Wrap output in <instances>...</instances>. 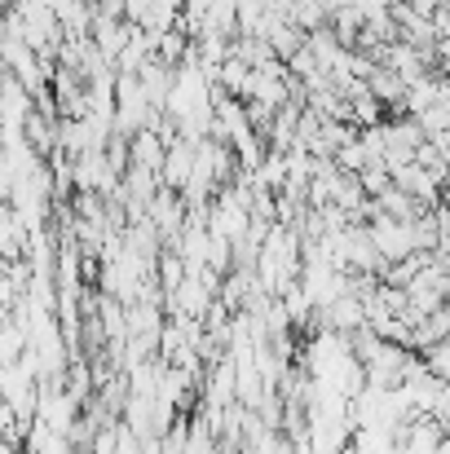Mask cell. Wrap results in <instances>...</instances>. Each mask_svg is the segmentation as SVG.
I'll return each instance as SVG.
<instances>
[{"mask_svg":"<svg viewBox=\"0 0 450 454\" xmlns=\"http://www.w3.org/2000/svg\"><path fill=\"white\" fill-rule=\"evenodd\" d=\"M367 234H371V243H375V252H380L384 265H402V261H411L420 252L415 221H393V216H380L375 212L371 225H367Z\"/></svg>","mask_w":450,"mask_h":454,"instance_id":"6da1fadb","label":"cell"},{"mask_svg":"<svg viewBox=\"0 0 450 454\" xmlns=\"http://www.w3.org/2000/svg\"><path fill=\"white\" fill-rule=\"evenodd\" d=\"M194 151H199V146H194V142H186V137H181V142H172L168 154H163V172H159V176H163L168 185L186 190V185H190V172H194Z\"/></svg>","mask_w":450,"mask_h":454,"instance_id":"7a4b0ae2","label":"cell"},{"mask_svg":"<svg viewBox=\"0 0 450 454\" xmlns=\"http://www.w3.org/2000/svg\"><path fill=\"white\" fill-rule=\"evenodd\" d=\"M186 454H217V442H212V428L203 419H194L186 428Z\"/></svg>","mask_w":450,"mask_h":454,"instance_id":"3957f363","label":"cell"},{"mask_svg":"<svg viewBox=\"0 0 450 454\" xmlns=\"http://www.w3.org/2000/svg\"><path fill=\"white\" fill-rule=\"evenodd\" d=\"M424 366L433 371V380H442L450 388V340H442V344H433L429 353H424Z\"/></svg>","mask_w":450,"mask_h":454,"instance_id":"277c9868","label":"cell"},{"mask_svg":"<svg viewBox=\"0 0 450 454\" xmlns=\"http://www.w3.org/2000/svg\"><path fill=\"white\" fill-rule=\"evenodd\" d=\"M13 446H18V442H9V437H0V454H18V450H13Z\"/></svg>","mask_w":450,"mask_h":454,"instance_id":"5b68a950","label":"cell"}]
</instances>
